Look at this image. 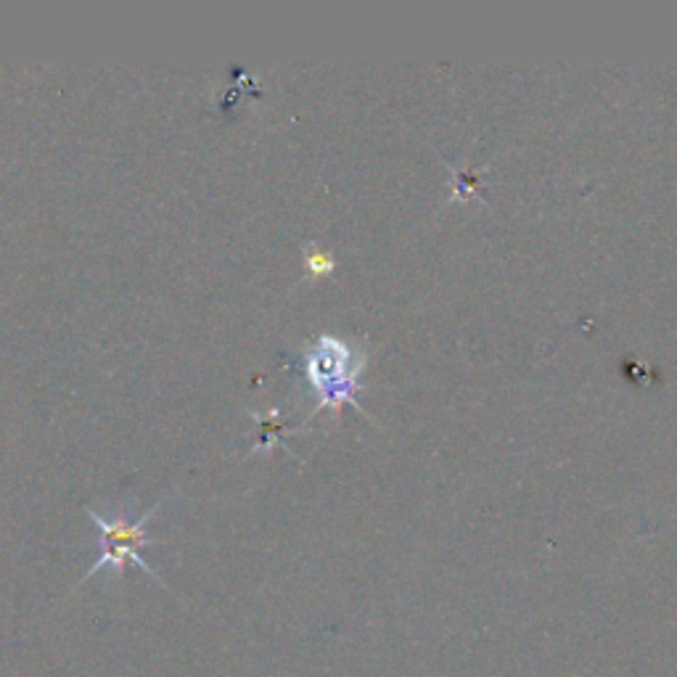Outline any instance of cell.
I'll list each match as a JSON object with an SVG mask.
<instances>
[{
    "mask_svg": "<svg viewBox=\"0 0 677 677\" xmlns=\"http://www.w3.org/2000/svg\"><path fill=\"white\" fill-rule=\"evenodd\" d=\"M302 265H304V281H321L334 275L338 262L334 252H326V249L317 247L315 241H308L302 247Z\"/></svg>",
    "mask_w": 677,
    "mask_h": 677,
    "instance_id": "obj_4",
    "label": "cell"
},
{
    "mask_svg": "<svg viewBox=\"0 0 677 677\" xmlns=\"http://www.w3.org/2000/svg\"><path fill=\"white\" fill-rule=\"evenodd\" d=\"M365 365H368V350H365V344H350L334 334L315 336V342L310 344V347L304 344L302 371L304 376H308L310 387H313L317 395L315 408L310 410L304 424H308L310 418H315L321 410H329L331 416H334V421H338L347 405L361 410L363 416H368V413L363 410V405L357 403Z\"/></svg>",
    "mask_w": 677,
    "mask_h": 677,
    "instance_id": "obj_1",
    "label": "cell"
},
{
    "mask_svg": "<svg viewBox=\"0 0 677 677\" xmlns=\"http://www.w3.org/2000/svg\"><path fill=\"white\" fill-rule=\"evenodd\" d=\"M162 503H165V500H159L157 506L148 508V511H146L144 517H140L138 521H127V519H122V517H117V519H106V517H101V513H96V508H85L87 517H91V519H93V524L98 527V534H101V556H98L96 561H93L91 569H87V572H85V577L80 580L77 585H74V591H77L80 585H85V582L91 580V577H96L101 569H106V566L114 569V574H117V577L122 580V577H125L127 561H133V564L138 566L140 572H146L148 577H152L154 582H159V585H165V580H162L159 574L154 572V569L146 564L144 556H140V548L162 543V540L152 538V534L146 532V524L154 519V513L159 511V506H162ZM74 591H72V593H74Z\"/></svg>",
    "mask_w": 677,
    "mask_h": 677,
    "instance_id": "obj_2",
    "label": "cell"
},
{
    "mask_svg": "<svg viewBox=\"0 0 677 677\" xmlns=\"http://www.w3.org/2000/svg\"><path fill=\"white\" fill-rule=\"evenodd\" d=\"M249 416H252L254 421L260 424V439H257V445L252 448V452L270 450V448H275V445L287 448V445H283V439H287V435H291V431L300 429V426H287V421H283L281 408H270L265 413L252 410V413H249Z\"/></svg>",
    "mask_w": 677,
    "mask_h": 677,
    "instance_id": "obj_3",
    "label": "cell"
}]
</instances>
